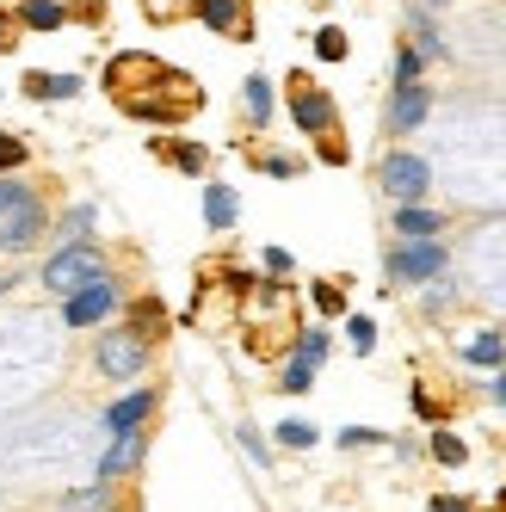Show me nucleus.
<instances>
[{
    "label": "nucleus",
    "instance_id": "nucleus-21",
    "mask_svg": "<svg viewBox=\"0 0 506 512\" xmlns=\"http://www.w3.org/2000/svg\"><path fill=\"white\" fill-rule=\"evenodd\" d=\"M432 457H439L445 469H463V463H469V445H463L457 432H445V426H439V432H432Z\"/></svg>",
    "mask_w": 506,
    "mask_h": 512
},
{
    "label": "nucleus",
    "instance_id": "nucleus-29",
    "mask_svg": "<svg viewBox=\"0 0 506 512\" xmlns=\"http://www.w3.org/2000/svg\"><path fill=\"white\" fill-rule=\"evenodd\" d=\"M451 297H457V290H451V278H445V272H439V278H426V309H445Z\"/></svg>",
    "mask_w": 506,
    "mask_h": 512
},
{
    "label": "nucleus",
    "instance_id": "nucleus-39",
    "mask_svg": "<svg viewBox=\"0 0 506 512\" xmlns=\"http://www.w3.org/2000/svg\"><path fill=\"white\" fill-rule=\"evenodd\" d=\"M426 7H445V0H426Z\"/></svg>",
    "mask_w": 506,
    "mask_h": 512
},
{
    "label": "nucleus",
    "instance_id": "nucleus-22",
    "mask_svg": "<svg viewBox=\"0 0 506 512\" xmlns=\"http://www.w3.org/2000/svg\"><path fill=\"white\" fill-rule=\"evenodd\" d=\"M315 56H321V62H346V56H352V50H346V31H340V25H321V31H315Z\"/></svg>",
    "mask_w": 506,
    "mask_h": 512
},
{
    "label": "nucleus",
    "instance_id": "nucleus-41",
    "mask_svg": "<svg viewBox=\"0 0 506 512\" xmlns=\"http://www.w3.org/2000/svg\"><path fill=\"white\" fill-rule=\"evenodd\" d=\"M500 500H506V494H500Z\"/></svg>",
    "mask_w": 506,
    "mask_h": 512
},
{
    "label": "nucleus",
    "instance_id": "nucleus-25",
    "mask_svg": "<svg viewBox=\"0 0 506 512\" xmlns=\"http://www.w3.org/2000/svg\"><path fill=\"white\" fill-rule=\"evenodd\" d=\"M371 445H389V432H371V426H340V451H371Z\"/></svg>",
    "mask_w": 506,
    "mask_h": 512
},
{
    "label": "nucleus",
    "instance_id": "nucleus-32",
    "mask_svg": "<svg viewBox=\"0 0 506 512\" xmlns=\"http://www.w3.org/2000/svg\"><path fill=\"white\" fill-rule=\"evenodd\" d=\"M321 161H328V167H346V142L328 130V136H321Z\"/></svg>",
    "mask_w": 506,
    "mask_h": 512
},
{
    "label": "nucleus",
    "instance_id": "nucleus-27",
    "mask_svg": "<svg viewBox=\"0 0 506 512\" xmlns=\"http://www.w3.org/2000/svg\"><path fill=\"white\" fill-rule=\"evenodd\" d=\"M420 68H426V56H420L414 44H402V50H395V87H408V81H420Z\"/></svg>",
    "mask_w": 506,
    "mask_h": 512
},
{
    "label": "nucleus",
    "instance_id": "nucleus-36",
    "mask_svg": "<svg viewBox=\"0 0 506 512\" xmlns=\"http://www.w3.org/2000/svg\"><path fill=\"white\" fill-rule=\"evenodd\" d=\"M432 512H469V506H463L457 494H439V500H432Z\"/></svg>",
    "mask_w": 506,
    "mask_h": 512
},
{
    "label": "nucleus",
    "instance_id": "nucleus-37",
    "mask_svg": "<svg viewBox=\"0 0 506 512\" xmlns=\"http://www.w3.org/2000/svg\"><path fill=\"white\" fill-rule=\"evenodd\" d=\"M494 408H506V364H500V377H494Z\"/></svg>",
    "mask_w": 506,
    "mask_h": 512
},
{
    "label": "nucleus",
    "instance_id": "nucleus-23",
    "mask_svg": "<svg viewBox=\"0 0 506 512\" xmlns=\"http://www.w3.org/2000/svg\"><path fill=\"white\" fill-rule=\"evenodd\" d=\"M346 340H352V352H377V321L371 315H346Z\"/></svg>",
    "mask_w": 506,
    "mask_h": 512
},
{
    "label": "nucleus",
    "instance_id": "nucleus-24",
    "mask_svg": "<svg viewBox=\"0 0 506 512\" xmlns=\"http://www.w3.org/2000/svg\"><path fill=\"white\" fill-rule=\"evenodd\" d=\"M278 383H284V395H309V383H315V364H303V358H291L278 371Z\"/></svg>",
    "mask_w": 506,
    "mask_h": 512
},
{
    "label": "nucleus",
    "instance_id": "nucleus-7",
    "mask_svg": "<svg viewBox=\"0 0 506 512\" xmlns=\"http://www.w3.org/2000/svg\"><path fill=\"white\" fill-rule=\"evenodd\" d=\"M426 118H432V87H426V81L395 87L389 105H383V130H389V136H414Z\"/></svg>",
    "mask_w": 506,
    "mask_h": 512
},
{
    "label": "nucleus",
    "instance_id": "nucleus-40",
    "mask_svg": "<svg viewBox=\"0 0 506 512\" xmlns=\"http://www.w3.org/2000/svg\"><path fill=\"white\" fill-rule=\"evenodd\" d=\"M192 7H198V0H192Z\"/></svg>",
    "mask_w": 506,
    "mask_h": 512
},
{
    "label": "nucleus",
    "instance_id": "nucleus-33",
    "mask_svg": "<svg viewBox=\"0 0 506 512\" xmlns=\"http://www.w3.org/2000/svg\"><path fill=\"white\" fill-rule=\"evenodd\" d=\"M260 173H272V179H291V173H297V161H284V155H260Z\"/></svg>",
    "mask_w": 506,
    "mask_h": 512
},
{
    "label": "nucleus",
    "instance_id": "nucleus-14",
    "mask_svg": "<svg viewBox=\"0 0 506 512\" xmlns=\"http://www.w3.org/2000/svg\"><path fill=\"white\" fill-rule=\"evenodd\" d=\"M463 364H476V371H500V364H506V340L494 334V327H482V334L463 346Z\"/></svg>",
    "mask_w": 506,
    "mask_h": 512
},
{
    "label": "nucleus",
    "instance_id": "nucleus-18",
    "mask_svg": "<svg viewBox=\"0 0 506 512\" xmlns=\"http://www.w3.org/2000/svg\"><path fill=\"white\" fill-rule=\"evenodd\" d=\"M161 161H173L179 173H204V167H210V155H204V142H186V136H173V142H161Z\"/></svg>",
    "mask_w": 506,
    "mask_h": 512
},
{
    "label": "nucleus",
    "instance_id": "nucleus-20",
    "mask_svg": "<svg viewBox=\"0 0 506 512\" xmlns=\"http://www.w3.org/2000/svg\"><path fill=\"white\" fill-rule=\"evenodd\" d=\"M272 438H278L284 451H309V445H321V432H315L309 420H278V432H272Z\"/></svg>",
    "mask_w": 506,
    "mask_h": 512
},
{
    "label": "nucleus",
    "instance_id": "nucleus-17",
    "mask_svg": "<svg viewBox=\"0 0 506 512\" xmlns=\"http://www.w3.org/2000/svg\"><path fill=\"white\" fill-rule=\"evenodd\" d=\"M19 19L31 31H62L68 25V7H62V0H19Z\"/></svg>",
    "mask_w": 506,
    "mask_h": 512
},
{
    "label": "nucleus",
    "instance_id": "nucleus-19",
    "mask_svg": "<svg viewBox=\"0 0 506 512\" xmlns=\"http://www.w3.org/2000/svg\"><path fill=\"white\" fill-rule=\"evenodd\" d=\"M328 352H334V340H328V327H303L297 334V346H291V358H303V364H328Z\"/></svg>",
    "mask_w": 506,
    "mask_h": 512
},
{
    "label": "nucleus",
    "instance_id": "nucleus-10",
    "mask_svg": "<svg viewBox=\"0 0 506 512\" xmlns=\"http://www.w3.org/2000/svg\"><path fill=\"white\" fill-rule=\"evenodd\" d=\"M142 451H149V432H112V445H105V457H99V482H118V475H130L136 463H142Z\"/></svg>",
    "mask_w": 506,
    "mask_h": 512
},
{
    "label": "nucleus",
    "instance_id": "nucleus-30",
    "mask_svg": "<svg viewBox=\"0 0 506 512\" xmlns=\"http://www.w3.org/2000/svg\"><path fill=\"white\" fill-rule=\"evenodd\" d=\"M62 229H68V241H75V235H87V229H93V204L68 210V216H62Z\"/></svg>",
    "mask_w": 506,
    "mask_h": 512
},
{
    "label": "nucleus",
    "instance_id": "nucleus-31",
    "mask_svg": "<svg viewBox=\"0 0 506 512\" xmlns=\"http://www.w3.org/2000/svg\"><path fill=\"white\" fill-rule=\"evenodd\" d=\"M241 445H247V457H253V463H272V451H266V438L253 432V426H241Z\"/></svg>",
    "mask_w": 506,
    "mask_h": 512
},
{
    "label": "nucleus",
    "instance_id": "nucleus-5",
    "mask_svg": "<svg viewBox=\"0 0 506 512\" xmlns=\"http://www.w3.org/2000/svg\"><path fill=\"white\" fill-rule=\"evenodd\" d=\"M118 309H124V290H118L112 272L93 278V284H81L75 297H62V321H68V327H99V321H112Z\"/></svg>",
    "mask_w": 506,
    "mask_h": 512
},
{
    "label": "nucleus",
    "instance_id": "nucleus-4",
    "mask_svg": "<svg viewBox=\"0 0 506 512\" xmlns=\"http://www.w3.org/2000/svg\"><path fill=\"white\" fill-rule=\"evenodd\" d=\"M383 266H389L395 284H426V278L451 272V247L445 241H402V247H389Z\"/></svg>",
    "mask_w": 506,
    "mask_h": 512
},
{
    "label": "nucleus",
    "instance_id": "nucleus-2",
    "mask_svg": "<svg viewBox=\"0 0 506 512\" xmlns=\"http://www.w3.org/2000/svg\"><path fill=\"white\" fill-rule=\"evenodd\" d=\"M93 278H105V253L93 241H68L44 260V290L50 297H75V290L93 284Z\"/></svg>",
    "mask_w": 506,
    "mask_h": 512
},
{
    "label": "nucleus",
    "instance_id": "nucleus-6",
    "mask_svg": "<svg viewBox=\"0 0 506 512\" xmlns=\"http://www.w3.org/2000/svg\"><path fill=\"white\" fill-rule=\"evenodd\" d=\"M93 364H99L105 377L130 383V377H142V364H149V340H142L136 327H124V334H105L99 352H93Z\"/></svg>",
    "mask_w": 506,
    "mask_h": 512
},
{
    "label": "nucleus",
    "instance_id": "nucleus-11",
    "mask_svg": "<svg viewBox=\"0 0 506 512\" xmlns=\"http://www.w3.org/2000/svg\"><path fill=\"white\" fill-rule=\"evenodd\" d=\"M395 235H402V241H439L445 235V210H432V204H395Z\"/></svg>",
    "mask_w": 506,
    "mask_h": 512
},
{
    "label": "nucleus",
    "instance_id": "nucleus-12",
    "mask_svg": "<svg viewBox=\"0 0 506 512\" xmlns=\"http://www.w3.org/2000/svg\"><path fill=\"white\" fill-rule=\"evenodd\" d=\"M198 19L210 31H223V38H247V0H198Z\"/></svg>",
    "mask_w": 506,
    "mask_h": 512
},
{
    "label": "nucleus",
    "instance_id": "nucleus-9",
    "mask_svg": "<svg viewBox=\"0 0 506 512\" xmlns=\"http://www.w3.org/2000/svg\"><path fill=\"white\" fill-rule=\"evenodd\" d=\"M155 401H161V389H149V383H136V389H124L112 408H105V432H136L142 420L155 414Z\"/></svg>",
    "mask_w": 506,
    "mask_h": 512
},
{
    "label": "nucleus",
    "instance_id": "nucleus-35",
    "mask_svg": "<svg viewBox=\"0 0 506 512\" xmlns=\"http://www.w3.org/2000/svg\"><path fill=\"white\" fill-rule=\"evenodd\" d=\"M414 414H420V420H439V401H432V395H420V389H414Z\"/></svg>",
    "mask_w": 506,
    "mask_h": 512
},
{
    "label": "nucleus",
    "instance_id": "nucleus-26",
    "mask_svg": "<svg viewBox=\"0 0 506 512\" xmlns=\"http://www.w3.org/2000/svg\"><path fill=\"white\" fill-rule=\"evenodd\" d=\"M25 155H31V149H25V136L0 130V173H19V167H25Z\"/></svg>",
    "mask_w": 506,
    "mask_h": 512
},
{
    "label": "nucleus",
    "instance_id": "nucleus-1",
    "mask_svg": "<svg viewBox=\"0 0 506 512\" xmlns=\"http://www.w3.org/2000/svg\"><path fill=\"white\" fill-rule=\"evenodd\" d=\"M44 223H50L44 198L31 192L19 173H0V253H25V247H38Z\"/></svg>",
    "mask_w": 506,
    "mask_h": 512
},
{
    "label": "nucleus",
    "instance_id": "nucleus-8",
    "mask_svg": "<svg viewBox=\"0 0 506 512\" xmlns=\"http://www.w3.org/2000/svg\"><path fill=\"white\" fill-rule=\"evenodd\" d=\"M291 118H297V130H309V136H328L334 130V93H315V87H303V81H291Z\"/></svg>",
    "mask_w": 506,
    "mask_h": 512
},
{
    "label": "nucleus",
    "instance_id": "nucleus-3",
    "mask_svg": "<svg viewBox=\"0 0 506 512\" xmlns=\"http://www.w3.org/2000/svg\"><path fill=\"white\" fill-rule=\"evenodd\" d=\"M377 179H383V192H389L395 204H420V198L432 192V161L414 155V149H389L383 167H377Z\"/></svg>",
    "mask_w": 506,
    "mask_h": 512
},
{
    "label": "nucleus",
    "instance_id": "nucleus-15",
    "mask_svg": "<svg viewBox=\"0 0 506 512\" xmlns=\"http://www.w3.org/2000/svg\"><path fill=\"white\" fill-rule=\"evenodd\" d=\"M241 99H247V124H253V130L272 124V105H278V99H272V81H266V75H247Z\"/></svg>",
    "mask_w": 506,
    "mask_h": 512
},
{
    "label": "nucleus",
    "instance_id": "nucleus-28",
    "mask_svg": "<svg viewBox=\"0 0 506 512\" xmlns=\"http://www.w3.org/2000/svg\"><path fill=\"white\" fill-rule=\"evenodd\" d=\"M309 297H315V309H321V315H346V297H340V284H315Z\"/></svg>",
    "mask_w": 506,
    "mask_h": 512
},
{
    "label": "nucleus",
    "instance_id": "nucleus-13",
    "mask_svg": "<svg viewBox=\"0 0 506 512\" xmlns=\"http://www.w3.org/2000/svg\"><path fill=\"white\" fill-rule=\"evenodd\" d=\"M25 99H81V75H44V68H25V81H19Z\"/></svg>",
    "mask_w": 506,
    "mask_h": 512
},
{
    "label": "nucleus",
    "instance_id": "nucleus-38",
    "mask_svg": "<svg viewBox=\"0 0 506 512\" xmlns=\"http://www.w3.org/2000/svg\"><path fill=\"white\" fill-rule=\"evenodd\" d=\"M0 50H7V25H0Z\"/></svg>",
    "mask_w": 506,
    "mask_h": 512
},
{
    "label": "nucleus",
    "instance_id": "nucleus-34",
    "mask_svg": "<svg viewBox=\"0 0 506 512\" xmlns=\"http://www.w3.org/2000/svg\"><path fill=\"white\" fill-rule=\"evenodd\" d=\"M266 272L284 278V272H291V253H284V247H266Z\"/></svg>",
    "mask_w": 506,
    "mask_h": 512
},
{
    "label": "nucleus",
    "instance_id": "nucleus-16",
    "mask_svg": "<svg viewBox=\"0 0 506 512\" xmlns=\"http://www.w3.org/2000/svg\"><path fill=\"white\" fill-rule=\"evenodd\" d=\"M235 216H241V204H235V192L229 186H210L204 192V223L223 235V229H235Z\"/></svg>",
    "mask_w": 506,
    "mask_h": 512
}]
</instances>
